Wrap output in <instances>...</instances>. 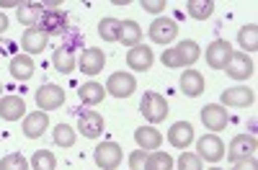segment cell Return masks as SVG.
Instances as JSON below:
<instances>
[{
  "label": "cell",
  "mask_w": 258,
  "mask_h": 170,
  "mask_svg": "<svg viewBox=\"0 0 258 170\" xmlns=\"http://www.w3.org/2000/svg\"><path fill=\"white\" fill-rule=\"evenodd\" d=\"M145 162H147L145 150H137V152L129 155V170H145Z\"/></svg>",
  "instance_id": "obj_36"
},
{
  "label": "cell",
  "mask_w": 258,
  "mask_h": 170,
  "mask_svg": "<svg viewBox=\"0 0 258 170\" xmlns=\"http://www.w3.org/2000/svg\"><path fill=\"white\" fill-rule=\"evenodd\" d=\"M34 59L29 57V54H16L13 59H11V75L16 77V80H29L31 75H34Z\"/></svg>",
  "instance_id": "obj_24"
},
{
  "label": "cell",
  "mask_w": 258,
  "mask_h": 170,
  "mask_svg": "<svg viewBox=\"0 0 258 170\" xmlns=\"http://www.w3.org/2000/svg\"><path fill=\"white\" fill-rule=\"evenodd\" d=\"M135 139L140 144V150H145V152L158 150V147L163 144V134L155 129V126H140V129L135 132Z\"/></svg>",
  "instance_id": "obj_21"
},
{
  "label": "cell",
  "mask_w": 258,
  "mask_h": 170,
  "mask_svg": "<svg viewBox=\"0 0 258 170\" xmlns=\"http://www.w3.org/2000/svg\"><path fill=\"white\" fill-rule=\"evenodd\" d=\"M197 152L207 162H220L225 157V144H222V139L217 134H207V137H202L197 142Z\"/></svg>",
  "instance_id": "obj_8"
},
{
  "label": "cell",
  "mask_w": 258,
  "mask_h": 170,
  "mask_svg": "<svg viewBox=\"0 0 258 170\" xmlns=\"http://www.w3.org/2000/svg\"><path fill=\"white\" fill-rule=\"evenodd\" d=\"M80 70L85 72V75H98L101 70H103V65H106V57H103V52L101 49H83V54H80Z\"/></svg>",
  "instance_id": "obj_19"
},
{
  "label": "cell",
  "mask_w": 258,
  "mask_h": 170,
  "mask_svg": "<svg viewBox=\"0 0 258 170\" xmlns=\"http://www.w3.org/2000/svg\"><path fill=\"white\" fill-rule=\"evenodd\" d=\"M135 88H137V80L129 72H114L106 82V93H111L114 98H129L135 93Z\"/></svg>",
  "instance_id": "obj_7"
},
{
  "label": "cell",
  "mask_w": 258,
  "mask_h": 170,
  "mask_svg": "<svg viewBox=\"0 0 258 170\" xmlns=\"http://www.w3.org/2000/svg\"><path fill=\"white\" fill-rule=\"evenodd\" d=\"M230 54H232L230 41H225V39H214L212 44L207 47V65H209L212 70H225Z\"/></svg>",
  "instance_id": "obj_11"
},
{
  "label": "cell",
  "mask_w": 258,
  "mask_h": 170,
  "mask_svg": "<svg viewBox=\"0 0 258 170\" xmlns=\"http://www.w3.org/2000/svg\"><path fill=\"white\" fill-rule=\"evenodd\" d=\"M140 111H142V116L150 124H160L168 116V103H165V98L160 93H145V98L140 103Z\"/></svg>",
  "instance_id": "obj_2"
},
{
  "label": "cell",
  "mask_w": 258,
  "mask_h": 170,
  "mask_svg": "<svg viewBox=\"0 0 258 170\" xmlns=\"http://www.w3.org/2000/svg\"><path fill=\"white\" fill-rule=\"evenodd\" d=\"M186 11H188L191 18L207 21V18L214 13V3H212V0H188V3H186Z\"/></svg>",
  "instance_id": "obj_28"
},
{
  "label": "cell",
  "mask_w": 258,
  "mask_h": 170,
  "mask_svg": "<svg viewBox=\"0 0 258 170\" xmlns=\"http://www.w3.org/2000/svg\"><path fill=\"white\" fill-rule=\"evenodd\" d=\"M202 121L209 132H222L227 126V111L222 109L220 103H209L202 109Z\"/></svg>",
  "instance_id": "obj_14"
},
{
  "label": "cell",
  "mask_w": 258,
  "mask_h": 170,
  "mask_svg": "<svg viewBox=\"0 0 258 170\" xmlns=\"http://www.w3.org/2000/svg\"><path fill=\"white\" fill-rule=\"evenodd\" d=\"M253 101H255V93L245 88V85H235V88L222 91V103L232 106V109H248V106H253Z\"/></svg>",
  "instance_id": "obj_12"
},
{
  "label": "cell",
  "mask_w": 258,
  "mask_h": 170,
  "mask_svg": "<svg viewBox=\"0 0 258 170\" xmlns=\"http://www.w3.org/2000/svg\"><path fill=\"white\" fill-rule=\"evenodd\" d=\"M168 142L176 147V150H186V147L194 142V126L188 121H176L168 132Z\"/></svg>",
  "instance_id": "obj_17"
},
{
  "label": "cell",
  "mask_w": 258,
  "mask_h": 170,
  "mask_svg": "<svg viewBox=\"0 0 258 170\" xmlns=\"http://www.w3.org/2000/svg\"><path fill=\"white\" fill-rule=\"evenodd\" d=\"M64 103V91L59 85H41L36 91V106L39 111H54Z\"/></svg>",
  "instance_id": "obj_10"
},
{
  "label": "cell",
  "mask_w": 258,
  "mask_h": 170,
  "mask_svg": "<svg viewBox=\"0 0 258 170\" xmlns=\"http://www.w3.org/2000/svg\"><path fill=\"white\" fill-rule=\"evenodd\" d=\"M0 91H3V85H0Z\"/></svg>",
  "instance_id": "obj_42"
},
{
  "label": "cell",
  "mask_w": 258,
  "mask_h": 170,
  "mask_svg": "<svg viewBox=\"0 0 258 170\" xmlns=\"http://www.w3.org/2000/svg\"><path fill=\"white\" fill-rule=\"evenodd\" d=\"M176 36H178V24L173 18H155L150 24V39L155 44H170Z\"/></svg>",
  "instance_id": "obj_6"
},
{
  "label": "cell",
  "mask_w": 258,
  "mask_h": 170,
  "mask_svg": "<svg viewBox=\"0 0 258 170\" xmlns=\"http://www.w3.org/2000/svg\"><path fill=\"white\" fill-rule=\"evenodd\" d=\"M147 13H160V11H165V0H142L140 3Z\"/></svg>",
  "instance_id": "obj_37"
},
{
  "label": "cell",
  "mask_w": 258,
  "mask_h": 170,
  "mask_svg": "<svg viewBox=\"0 0 258 170\" xmlns=\"http://www.w3.org/2000/svg\"><path fill=\"white\" fill-rule=\"evenodd\" d=\"M238 44H240V49H248V52H255L258 49V26L255 24L243 26L238 31Z\"/></svg>",
  "instance_id": "obj_29"
},
{
  "label": "cell",
  "mask_w": 258,
  "mask_h": 170,
  "mask_svg": "<svg viewBox=\"0 0 258 170\" xmlns=\"http://www.w3.org/2000/svg\"><path fill=\"white\" fill-rule=\"evenodd\" d=\"M253 62H250V57L248 54H243V52H232L230 54V59H227V65H225V72L232 77V80H248L250 75H253Z\"/></svg>",
  "instance_id": "obj_9"
},
{
  "label": "cell",
  "mask_w": 258,
  "mask_h": 170,
  "mask_svg": "<svg viewBox=\"0 0 258 170\" xmlns=\"http://www.w3.org/2000/svg\"><path fill=\"white\" fill-rule=\"evenodd\" d=\"M0 170H29V160L24 155H18V152L6 155L3 160H0Z\"/></svg>",
  "instance_id": "obj_34"
},
{
  "label": "cell",
  "mask_w": 258,
  "mask_h": 170,
  "mask_svg": "<svg viewBox=\"0 0 258 170\" xmlns=\"http://www.w3.org/2000/svg\"><path fill=\"white\" fill-rule=\"evenodd\" d=\"M39 29L44 31L47 36H59V34H64V31H68V13L59 11V8H47V11H41Z\"/></svg>",
  "instance_id": "obj_3"
},
{
  "label": "cell",
  "mask_w": 258,
  "mask_h": 170,
  "mask_svg": "<svg viewBox=\"0 0 258 170\" xmlns=\"http://www.w3.org/2000/svg\"><path fill=\"white\" fill-rule=\"evenodd\" d=\"M93 157H96V165L101 170H116L119 162H121V147L116 142H103V144L96 147Z\"/></svg>",
  "instance_id": "obj_5"
},
{
  "label": "cell",
  "mask_w": 258,
  "mask_h": 170,
  "mask_svg": "<svg viewBox=\"0 0 258 170\" xmlns=\"http://www.w3.org/2000/svg\"><path fill=\"white\" fill-rule=\"evenodd\" d=\"M199 57H202L199 44L188 39V41H178L173 49H165V52H163V65L170 67V70H178V67L194 65V62H197Z\"/></svg>",
  "instance_id": "obj_1"
},
{
  "label": "cell",
  "mask_w": 258,
  "mask_h": 170,
  "mask_svg": "<svg viewBox=\"0 0 258 170\" xmlns=\"http://www.w3.org/2000/svg\"><path fill=\"white\" fill-rule=\"evenodd\" d=\"M153 62H155L153 49H147V47H142V44H137V47H132V49L126 52V65H129V70L145 72V70L153 67Z\"/></svg>",
  "instance_id": "obj_15"
},
{
  "label": "cell",
  "mask_w": 258,
  "mask_h": 170,
  "mask_svg": "<svg viewBox=\"0 0 258 170\" xmlns=\"http://www.w3.org/2000/svg\"><path fill=\"white\" fill-rule=\"evenodd\" d=\"M24 114H26V103H24V98H21V96H6V98H0V119L18 121Z\"/></svg>",
  "instance_id": "obj_18"
},
{
  "label": "cell",
  "mask_w": 258,
  "mask_h": 170,
  "mask_svg": "<svg viewBox=\"0 0 258 170\" xmlns=\"http://www.w3.org/2000/svg\"><path fill=\"white\" fill-rule=\"evenodd\" d=\"M209 170H222V167H209Z\"/></svg>",
  "instance_id": "obj_41"
},
{
  "label": "cell",
  "mask_w": 258,
  "mask_h": 170,
  "mask_svg": "<svg viewBox=\"0 0 258 170\" xmlns=\"http://www.w3.org/2000/svg\"><path fill=\"white\" fill-rule=\"evenodd\" d=\"M232 170H258V162H255V157H248V160H238L235 162V167Z\"/></svg>",
  "instance_id": "obj_38"
},
{
  "label": "cell",
  "mask_w": 258,
  "mask_h": 170,
  "mask_svg": "<svg viewBox=\"0 0 258 170\" xmlns=\"http://www.w3.org/2000/svg\"><path fill=\"white\" fill-rule=\"evenodd\" d=\"M78 96H80V101H83V103L96 106V103H101V101L106 98V88H103L101 82H85L83 88L78 91Z\"/></svg>",
  "instance_id": "obj_27"
},
{
  "label": "cell",
  "mask_w": 258,
  "mask_h": 170,
  "mask_svg": "<svg viewBox=\"0 0 258 170\" xmlns=\"http://www.w3.org/2000/svg\"><path fill=\"white\" fill-rule=\"evenodd\" d=\"M181 93L188 96V98L202 96V93H204V77H202V72L186 70V72L181 75Z\"/></svg>",
  "instance_id": "obj_22"
},
{
  "label": "cell",
  "mask_w": 258,
  "mask_h": 170,
  "mask_svg": "<svg viewBox=\"0 0 258 170\" xmlns=\"http://www.w3.org/2000/svg\"><path fill=\"white\" fill-rule=\"evenodd\" d=\"M75 129L73 126H68V124H57L54 126V142L59 144V147H73L75 144Z\"/></svg>",
  "instance_id": "obj_32"
},
{
  "label": "cell",
  "mask_w": 258,
  "mask_h": 170,
  "mask_svg": "<svg viewBox=\"0 0 258 170\" xmlns=\"http://www.w3.org/2000/svg\"><path fill=\"white\" fill-rule=\"evenodd\" d=\"M47 126H49V116H47V111H34V114H29L26 121H24V134H26L29 139H36V137L44 134Z\"/></svg>",
  "instance_id": "obj_20"
},
{
  "label": "cell",
  "mask_w": 258,
  "mask_h": 170,
  "mask_svg": "<svg viewBox=\"0 0 258 170\" xmlns=\"http://www.w3.org/2000/svg\"><path fill=\"white\" fill-rule=\"evenodd\" d=\"M258 150V142L250 134H238L230 142V150H227V162H238V160H248L253 157V152Z\"/></svg>",
  "instance_id": "obj_4"
},
{
  "label": "cell",
  "mask_w": 258,
  "mask_h": 170,
  "mask_svg": "<svg viewBox=\"0 0 258 170\" xmlns=\"http://www.w3.org/2000/svg\"><path fill=\"white\" fill-rule=\"evenodd\" d=\"M31 165H34V170H54L57 160H54V155L49 150H39V152H34Z\"/></svg>",
  "instance_id": "obj_33"
},
{
  "label": "cell",
  "mask_w": 258,
  "mask_h": 170,
  "mask_svg": "<svg viewBox=\"0 0 258 170\" xmlns=\"http://www.w3.org/2000/svg\"><path fill=\"white\" fill-rule=\"evenodd\" d=\"M52 65H54L57 72L70 75V72L75 70V54H73V49H70V47H59V49H54V54H52Z\"/></svg>",
  "instance_id": "obj_23"
},
{
  "label": "cell",
  "mask_w": 258,
  "mask_h": 170,
  "mask_svg": "<svg viewBox=\"0 0 258 170\" xmlns=\"http://www.w3.org/2000/svg\"><path fill=\"white\" fill-rule=\"evenodd\" d=\"M47 41H49V36H47L44 31H41L39 26H34V29H26V31H24L21 47H24V49H26V54L31 57V54H41V52H44Z\"/></svg>",
  "instance_id": "obj_16"
},
{
  "label": "cell",
  "mask_w": 258,
  "mask_h": 170,
  "mask_svg": "<svg viewBox=\"0 0 258 170\" xmlns=\"http://www.w3.org/2000/svg\"><path fill=\"white\" fill-rule=\"evenodd\" d=\"M170 167H173V160H170L168 152H153V155H147L145 170H170Z\"/></svg>",
  "instance_id": "obj_31"
},
{
  "label": "cell",
  "mask_w": 258,
  "mask_h": 170,
  "mask_svg": "<svg viewBox=\"0 0 258 170\" xmlns=\"http://www.w3.org/2000/svg\"><path fill=\"white\" fill-rule=\"evenodd\" d=\"M41 3H21V8H18V21L24 26H29V29H34L36 24H39V18H41Z\"/></svg>",
  "instance_id": "obj_26"
},
{
  "label": "cell",
  "mask_w": 258,
  "mask_h": 170,
  "mask_svg": "<svg viewBox=\"0 0 258 170\" xmlns=\"http://www.w3.org/2000/svg\"><path fill=\"white\" fill-rule=\"evenodd\" d=\"M78 129L85 139H96L103 132V116L98 111H80L78 114Z\"/></svg>",
  "instance_id": "obj_13"
},
{
  "label": "cell",
  "mask_w": 258,
  "mask_h": 170,
  "mask_svg": "<svg viewBox=\"0 0 258 170\" xmlns=\"http://www.w3.org/2000/svg\"><path fill=\"white\" fill-rule=\"evenodd\" d=\"M142 39V29L137 21H121V29H119V41L124 47H137Z\"/></svg>",
  "instance_id": "obj_25"
},
{
  "label": "cell",
  "mask_w": 258,
  "mask_h": 170,
  "mask_svg": "<svg viewBox=\"0 0 258 170\" xmlns=\"http://www.w3.org/2000/svg\"><path fill=\"white\" fill-rule=\"evenodd\" d=\"M178 170H202V157L194 152H183L178 157Z\"/></svg>",
  "instance_id": "obj_35"
},
{
  "label": "cell",
  "mask_w": 258,
  "mask_h": 170,
  "mask_svg": "<svg viewBox=\"0 0 258 170\" xmlns=\"http://www.w3.org/2000/svg\"><path fill=\"white\" fill-rule=\"evenodd\" d=\"M119 29H121V21L116 18H103L98 24V34L103 41H119Z\"/></svg>",
  "instance_id": "obj_30"
},
{
  "label": "cell",
  "mask_w": 258,
  "mask_h": 170,
  "mask_svg": "<svg viewBox=\"0 0 258 170\" xmlns=\"http://www.w3.org/2000/svg\"><path fill=\"white\" fill-rule=\"evenodd\" d=\"M8 29V18H6V13H0V34H3Z\"/></svg>",
  "instance_id": "obj_40"
},
{
  "label": "cell",
  "mask_w": 258,
  "mask_h": 170,
  "mask_svg": "<svg viewBox=\"0 0 258 170\" xmlns=\"http://www.w3.org/2000/svg\"><path fill=\"white\" fill-rule=\"evenodd\" d=\"M0 8H21V0H0Z\"/></svg>",
  "instance_id": "obj_39"
}]
</instances>
